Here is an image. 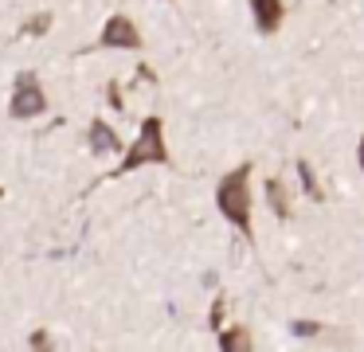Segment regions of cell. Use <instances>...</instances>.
Segmentation results:
<instances>
[{"label":"cell","instance_id":"6da1fadb","mask_svg":"<svg viewBox=\"0 0 364 352\" xmlns=\"http://www.w3.org/2000/svg\"><path fill=\"white\" fill-rule=\"evenodd\" d=\"M247 180H251V164H239L235 172H228L215 188V208L223 211L231 227L251 235V188H247Z\"/></svg>","mask_w":364,"mask_h":352},{"label":"cell","instance_id":"7a4b0ae2","mask_svg":"<svg viewBox=\"0 0 364 352\" xmlns=\"http://www.w3.org/2000/svg\"><path fill=\"white\" fill-rule=\"evenodd\" d=\"M165 161H168V149H165V137H161V117H145L141 133H137V141L129 145L118 176L122 172H134L137 164H165Z\"/></svg>","mask_w":364,"mask_h":352},{"label":"cell","instance_id":"3957f363","mask_svg":"<svg viewBox=\"0 0 364 352\" xmlns=\"http://www.w3.org/2000/svg\"><path fill=\"white\" fill-rule=\"evenodd\" d=\"M48 110V98H43V90L36 86L32 75H20L16 82V94H12V117H36Z\"/></svg>","mask_w":364,"mask_h":352},{"label":"cell","instance_id":"277c9868","mask_svg":"<svg viewBox=\"0 0 364 352\" xmlns=\"http://www.w3.org/2000/svg\"><path fill=\"white\" fill-rule=\"evenodd\" d=\"M102 47H141V36H137V28L126 16H114L102 28Z\"/></svg>","mask_w":364,"mask_h":352},{"label":"cell","instance_id":"5b68a950","mask_svg":"<svg viewBox=\"0 0 364 352\" xmlns=\"http://www.w3.org/2000/svg\"><path fill=\"white\" fill-rule=\"evenodd\" d=\"M251 12H255V23H259L262 36H270V31H278V23H282L286 8L282 0H251Z\"/></svg>","mask_w":364,"mask_h":352},{"label":"cell","instance_id":"8992f818","mask_svg":"<svg viewBox=\"0 0 364 352\" xmlns=\"http://www.w3.org/2000/svg\"><path fill=\"white\" fill-rule=\"evenodd\" d=\"M90 149H95L98 156L114 153V149H118V133H114L106 122H95V125H90Z\"/></svg>","mask_w":364,"mask_h":352},{"label":"cell","instance_id":"52a82bcc","mask_svg":"<svg viewBox=\"0 0 364 352\" xmlns=\"http://www.w3.org/2000/svg\"><path fill=\"white\" fill-rule=\"evenodd\" d=\"M220 348L223 352H251V336H247V329H228V333L220 336Z\"/></svg>","mask_w":364,"mask_h":352},{"label":"cell","instance_id":"ba28073f","mask_svg":"<svg viewBox=\"0 0 364 352\" xmlns=\"http://www.w3.org/2000/svg\"><path fill=\"white\" fill-rule=\"evenodd\" d=\"M267 200H270V208H274V215H290V200H286L282 180H270L267 184Z\"/></svg>","mask_w":364,"mask_h":352},{"label":"cell","instance_id":"9c48e42d","mask_svg":"<svg viewBox=\"0 0 364 352\" xmlns=\"http://www.w3.org/2000/svg\"><path fill=\"white\" fill-rule=\"evenodd\" d=\"M298 176H301V188H306V192L314 196V200H321V188H317V176H314V169H309L306 161L298 164Z\"/></svg>","mask_w":364,"mask_h":352},{"label":"cell","instance_id":"30bf717a","mask_svg":"<svg viewBox=\"0 0 364 352\" xmlns=\"http://www.w3.org/2000/svg\"><path fill=\"white\" fill-rule=\"evenodd\" d=\"M48 23H51V20H48V16H36V20H32V23H28V28H24V31H28V36H43V31H48Z\"/></svg>","mask_w":364,"mask_h":352},{"label":"cell","instance_id":"8fae6325","mask_svg":"<svg viewBox=\"0 0 364 352\" xmlns=\"http://www.w3.org/2000/svg\"><path fill=\"white\" fill-rule=\"evenodd\" d=\"M294 336H314L317 333V325H314V321H294Z\"/></svg>","mask_w":364,"mask_h":352},{"label":"cell","instance_id":"7c38bea8","mask_svg":"<svg viewBox=\"0 0 364 352\" xmlns=\"http://www.w3.org/2000/svg\"><path fill=\"white\" fill-rule=\"evenodd\" d=\"M356 161H360V172H364V133H360V149H356Z\"/></svg>","mask_w":364,"mask_h":352}]
</instances>
